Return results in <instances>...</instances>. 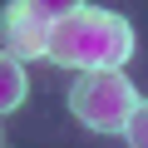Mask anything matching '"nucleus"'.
Listing matches in <instances>:
<instances>
[{"instance_id": "nucleus-1", "label": "nucleus", "mask_w": 148, "mask_h": 148, "mask_svg": "<svg viewBox=\"0 0 148 148\" xmlns=\"http://www.w3.org/2000/svg\"><path fill=\"white\" fill-rule=\"evenodd\" d=\"M128 54H133V25L123 15H114V10L84 5L69 20L49 25V54L45 59H54L64 69H79V74H89V69H123Z\"/></svg>"}, {"instance_id": "nucleus-2", "label": "nucleus", "mask_w": 148, "mask_h": 148, "mask_svg": "<svg viewBox=\"0 0 148 148\" xmlns=\"http://www.w3.org/2000/svg\"><path fill=\"white\" fill-rule=\"evenodd\" d=\"M138 104H143L138 89L128 84V74H119V69H89L69 89L74 119H79L84 128H94V133H123Z\"/></svg>"}, {"instance_id": "nucleus-3", "label": "nucleus", "mask_w": 148, "mask_h": 148, "mask_svg": "<svg viewBox=\"0 0 148 148\" xmlns=\"http://www.w3.org/2000/svg\"><path fill=\"white\" fill-rule=\"evenodd\" d=\"M0 49L15 54L20 64L49 54V20L30 5V0H10V5L0 10Z\"/></svg>"}, {"instance_id": "nucleus-4", "label": "nucleus", "mask_w": 148, "mask_h": 148, "mask_svg": "<svg viewBox=\"0 0 148 148\" xmlns=\"http://www.w3.org/2000/svg\"><path fill=\"white\" fill-rule=\"evenodd\" d=\"M25 89H30L25 64H20L15 54H5V49H0V114L20 109V104H25Z\"/></svg>"}, {"instance_id": "nucleus-5", "label": "nucleus", "mask_w": 148, "mask_h": 148, "mask_svg": "<svg viewBox=\"0 0 148 148\" xmlns=\"http://www.w3.org/2000/svg\"><path fill=\"white\" fill-rule=\"evenodd\" d=\"M123 138H128V148H148V99H143V104L133 109V119H128Z\"/></svg>"}, {"instance_id": "nucleus-6", "label": "nucleus", "mask_w": 148, "mask_h": 148, "mask_svg": "<svg viewBox=\"0 0 148 148\" xmlns=\"http://www.w3.org/2000/svg\"><path fill=\"white\" fill-rule=\"evenodd\" d=\"M30 5H35V10L54 25V20H69L74 10H84V0H30Z\"/></svg>"}]
</instances>
